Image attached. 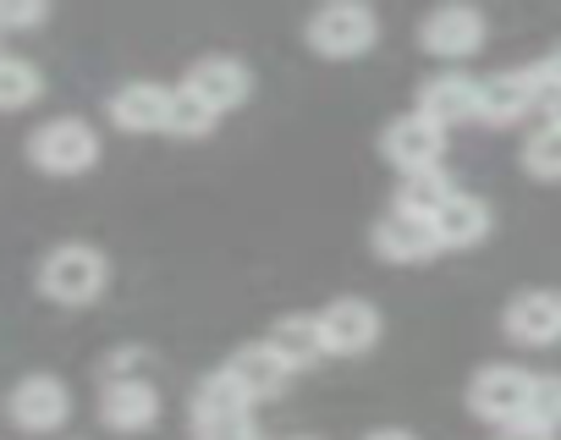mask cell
<instances>
[{
  "instance_id": "1",
  "label": "cell",
  "mask_w": 561,
  "mask_h": 440,
  "mask_svg": "<svg viewBox=\"0 0 561 440\" xmlns=\"http://www.w3.org/2000/svg\"><path fill=\"white\" fill-rule=\"evenodd\" d=\"M105 281H111V265H105V254L89 248V243H61V248H50L45 265H39V292H45L50 303H61V309L94 303V298L105 292Z\"/></svg>"
},
{
  "instance_id": "2",
  "label": "cell",
  "mask_w": 561,
  "mask_h": 440,
  "mask_svg": "<svg viewBox=\"0 0 561 440\" xmlns=\"http://www.w3.org/2000/svg\"><path fill=\"white\" fill-rule=\"evenodd\" d=\"M193 440H259L253 429V402L215 369L193 391Z\"/></svg>"
},
{
  "instance_id": "3",
  "label": "cell",
  "mask_w": 561,
  "mask_h": 440,
  "mask_svg": "<svg viewBox=\"0 0 561 440\" xmlns=\"http://www.w3.org/2000/svg\"><path fill=\"white\" fill-rule=\"evenodd\" d=\"M380 39V18L358 0H336V7H320L309 18V50H320L325 61H353L369 56Z\"/></svg>"
},
{
  "instance_id": "4",
  "label": "cell",
  "mask_w": 561,
  "mask_h": 440,
  "mask_svg": "<svg viewBox=\"0 0 561 440\" xmlns=\"http://www.w3.org/2000/svg\"><path fill=\"white\" fill-rule=\"evenodd\" d=\"M28 160L50 176H78L100 160V132L83 116H56L28 132Z\"/></svg>"
},
{
  "instance_id": "5",
  "label": "cell",
  "mask_w": 561,
  "mask_h": 440,
  "mask_svg": "<svg viewBox=\"0 0 561 440\" xmlns=\"http://www.w3.org/2000/svg\"><path fill=\"white\" fill-rule=\"evenodd\" d=\"M7 418L23 429V435H50L72 418V391L67 380L56 374H23L12 391H7Z\"/></svg>"
},
{
  "instance_id": "6",
  "label": "cell",
  "mask_w": 561,
  "mask_h": 440,
  "mask_svg": "<svg viewBox=\"0 0 561 440\" xmlns=\"http://www.w3.org/2000/svg\"><path fill=\"white\" fill-rule=\"evenodd\" d=\"M528 385H534L528 369H517V363H490V369H479V374L468 380V407H473L479 418H490L495 429L523 424Z\"/></svg>"
},
{
  "instance_id": "7",
  "label": "cell",
  "mask_w": 561,
  "mask_h": 440,
  "mask_svg": "<svg viewBox=\"0 0 561 440\" xmlns=\"http://www.w3.org/2000/svg\"><path fill=\"white\" fill-rule=\"evenodd\" d=\"M380 154H386L402 176H413V171H440V160H446V132H440L435 121H424L419 111H408V116L386 121Z\"/></svg>"
},
{
  "instance_id": "8",
  "label": "cell",
  "mask_w": 561,
  "mask_h": 440,
  "mask_svg": "<svg viewBox=\"0 0 561 440\" xmlns=\"http://www.w3.org/2000/svg\"><path fill=\"white\" fill-rule=\"evenodd\" d=\"M248 89H253V72H248L237 56H204V61H193L187 78H182V94H193V100H198L204 111H215V116L237 111V105L248 100Z\"/></svg>"
},
{
  "instance_id": "9",
  "label": "cell",
  "mask_w": 561,
  "mask_h": 440,
  "mask_svg": "<svg viewBox=\"0 0 561 440\" xmlns=\"http://www.w3.org/2000/svg\"><path fill=\"white\" fill-rule=\"evenodd\" d=\"M320 336H325V352H336V358H358V352H369L375 341H380V309L375 303H364V298H336V303H325L320 314Z\"/></svg>"
},
{
  "instance_id": "10",
  "label": "cell",
  "mask_w": 561,
  "mask_h": 440,
  "mask_svg": "<svg viewBox=\"0 0 561 440\" xmlns=\"http://www.w3.org/2000/svg\"><path fill=\"white\" fill-rule=\"evenodd\" d=\"M369 248H375L386 265H424V259L440 254L435 227H430V220H419V215H408V209H386V215L375 220Z\"/></svg>"
},
{
  "instance_id": "11",
  "label": "cell",
  "mask_w": 561,
  "mask_h": 440,
  "mask_svg": "<svg viewBox=\"0 0 561 440\" xmlns=\"http://www.w3.org/2000/svg\"><path fill=\"white\" fill-rule=\"evenodd\" d=\"M501 331L517 347H556L561 341V292H550V287L517 292L506 303V314H501Z\"/></svg>"
},
{
  "instance_id": "12",
  "label": "cell",
  "mask_w": 561,
  "mask_h": 440,
  "mask_svg": "<svg viewBox=\"0 0 561 440\" xmlns=\"http://www.w3.org/2000/svg\"><path fill=\"white\" fill-rule=\"evenodd\" d=\"M545 100V72L539 67H512L495 78H479V121H517Z\"/></svg>"
},
{
  "instance_id": "13",
  "label": "cell",
  "mask_w": 561,
  "mask_h": 440,
  "mask_svg": "<svg viewBox=\"0 0 561 440\" xmlns=\"http://www.w3.org/2000/svg\"><path fill=\"white\" fill-rule=\"evenodd\" d=\"M419 45L440 61H468L473 50H484V18L473 7H440L419 23Z\"/></svg>"
},
{
  "instance_id": "14",
  "label": "cell",
  "mask_w": 561,
  "mask_h": 440,
  "mask_svg": "<svg viewBox=\"0 0 561 440\" xmlns=\"http://www.w3.org/2000/svg\"><path fill=\"white\" fill-rule=\"evenodd\" d=\"M419 116L435 121L440 132L446 127H462V121H479V78L468 72H440L419 89Z\"/></svg>"
},
{
  "instance_id": "15",
  "label": "cell",
  "mask_w": 561,
  "mask_h": 440,
  "mask_svg": "<svg viewBox=\"0 0 561 440\" xmlns=\"http://www.w3.org/2000/svg\"><path fill=\"white\" fill-rule=\"evenodd\" d=\"M100 418L116 435H138L160 418V391L154 380H105L100 385Z\"/></svg>"
},
{
  "instance_id": "16",
  "label": "cell",
  "mask_w": 561,
  "mask_h": 440,
  "mask_svg": "<svg viewBox=\"0 0 561 440\" xmlns=\"http://www.w3.org/2000/svg\"><path fill=\"white\" fill-rule=\"evenodd\" d=\"M220 374H226L248 402L280 396V391H287V380H293V369L270 352V341H248V347H237V352L226 358V369H220Z\"/></svg>"
},
{
  "instance_id": "17",
  "label": "cell",
  "mask_w": 561,
  "mask_h": 440,
  "mask_svg": "<svg viewBox=\"0 0 561 440\" xmlns=\"http://www.w3.org/2000/svg\"><path fill=\"white\" fill-rule=\"evenodd\" d=\"M111 121L122 127V132H165V116H171V89L165 83H149V78H138V83H122L116 94H111Z\"/></svg>"
},
{
  "instance_id": "18",
  "label": "cell",
  "mask_w": 561,
  "mask_h": 440,
  "mask_svg": "<svg viewBox=\"0 0 561 440\" xmlns=\"http://www.w3.org/2000/svg\"><path fill=\"white\" fill-rule=\"evenodd\" d=\"M430 227H435V243H440V248H473V243L490 238V204L457 187V193L430 215Z\"/></svg>"
},
{
  "instance_id": "19",
  "label": "cell",
  "mask_w": 561,
  "mask_h": 440,
  "mask_svg": "<svg viewBox=\"0 0 561 440\" xmlns=\"http://www.w3.org/2000/svg\"><path fill=\"white\" fill-rule=\"evenodd\" d=\"M264 341H270V352H275L280 363H287L293 374H298V369H314L320 358H331V352H325V336H320V320H314V314H287V320H275Z\"/></svg>"
},
{
  "instance_id": "20",
  "label": "cell",
  "mask_w": 561,
  "mask_h": 440,
  "mask_svg": "<svg viewBox=\"0 0 561 440\" xmlns=\"http://www.w3.org/2000/svg\"><path fill=\"white\" fill-rule=\"evenodd\" d=\"M45 94V72L28 56H0V111H23Z\"/></svg>"
},
{
  "instance_id": "21",
  "label": "cell",
  "mask_w": 561,
  "mask_h": 440,
  "mask_svg": "<svg viewBox=\"0 0 561 440\" xmlns=\"http://www.w3.org/2000/svg\"><path fill=\"white\" fill-rule=\"evenodd\" d=\"M457 187H451V176L446 171H413V176H402V193H397V209H408V215H419V220H430L446 198H451Z\"/></svg>"
},
{
  "instance_id": "22",
  "label": "cell",
  "mask_w": 561,
  "mask_h": 440,
  "mask_svg": "<svg viewBox=\"0 0 561 440\" xmlns=\"http://www.w3.org/2000/svg\"><path fill=\"white\" fill-rule=\"evenodd\" d=\"M523 424H534V429H545V435H561V374H534Z\"/></svg>"
},
{
  "instance_id": "23",
  "label": "cell",
  "mask_w": 561,
  "mask_h": 440,
  "mask_svg": "<svg viewBox=\"0 0 561 440\" xmlns=\"http://www.w3.org/2000/svg\"><path fill=\"white\" fill-rule=\"evenodd\" d=\"M523 165L539 182H561V121H545L528 143H523Z\"/></svg>"
},
{
  "instance_id": "24",
  "label": "cell",
  "mask_w": 561,
  "mask_h": 440,
  "mask_svg": "<svg viewBox=\"0 0 561 440\" xmlns=\"http://www.w3.org/2000/svg\"><path fill=\"white\" fill-rule=\"evenodd\" d=\"M215 121H220V116H215V111H204L193 94H182V89L171 94V116H165V132H171V138H204Z\"/></svg>"
},
{
  "instance_id": "25",
  "label": "cell",
  "mask_w": 561,
  "mask_h": 440,
  "mask_svg": "<svg viewBox=\"0 0 561 440\" xmlns=\"http://www.w3.org/2000/svg\"><path fill=\"white\" fill-rule=\"evenodd\" d=\"M39 23H50L45 0H0V34H23V28H39Z\"/></svg>"
},
{
  "instance_id": "26",
  "label": "cell",
  "mask_w": 561,
  "mask_h": 440,
  "mask_svg": "<svg viewBox=\"0 0 561 440\" xmlns=\"http://www.w3.org/2000/svg\"><path fill=\"white\" fill-rule=\"evenodd\" d=\"M105 380H149V352L144 347H116L105 363Z\"/></svg>"
},
{
  "instance_id": "27",
  "label": "cell",
  "mask_w": 561,
  "mask_h": 440,
  "mask_svg": "<svg viewBox=\"0 0 561 440\" xmlns=\"http://www.w3.org/2000/svg\"><path fill=\"white\" fill-rule=\"evenodd\" d=\"M495 440H556V435H545L534 424H506V429H495Z\"/></svg>"
},
{
  "instance_id": "28",
  "label": "cell",
  "mask_w": 561,
  "mask_h": 440,
  "mask_svg": "<svg viewBox=\"0 0 561 440\" xmlns=\"http://www.w3.org/2000/svg\"><path fill=\"white\" fill-rule=\"evenodd\" d=\"M539 72H545V89H561V50H556V56H545V61H539Z\"/></svg>"
},
{
  "instance_id": "29",
  "label": "cell",
  "mask_w": 561,
  "mask_h": 440,
  "mask_svg": "<svg viewBox=\"0 0 561 440\" xmlns=\"http://www.w3.org/2000/svg\"><path fill=\"white\" fill-rule=\"evenodd\" d=\"M539 105H545V121H561V89H545Z\"/></svg>"
},
{
  "instance_id": "30",
  "label": "cell",
  "mask_w": 561,
  "mask_h": 440,
  "mask_svg": "<svg viewBox=\"0 0 561 440\" xmlns=\"http://www.w3.org/2000/svg\"><path fill=\"white\" fill-rule=\"evenodd\" d=\"M364 440H419V435H408V429H375V435H364Z\"/></svg>"
}]
</instances>
